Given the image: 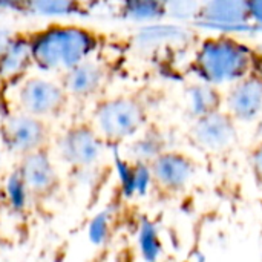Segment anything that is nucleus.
Listing matches in <instances>:
<instances>
[{
  "label": "nucleus",
  "instance_id": "obj_21",
  "mask_svg": "<svg viewBox=\"0 0 262 262\" xmlns=\"http://www.w3.org/2000/svg\"><path fill=\"white\" fill-rule=\"evenodd\" d=\"M250 167L256 178V181L262 186V140L252 149L250 154Z\"/></svg>",
  "mask_w": 262,
  "mask_h": 262
},
{
  "label": "nucleus",
  "instance_id": "obj_1",
  "mask_svg": "<svg viewBox=\"0 0 262 262\" xmlns=\"http://www.w3.org/2000/svg\"><path fill=\"white\" fill-rule=\"evenodd\" d=\"M34 66L45 72H66L92 57L98 37L81 26L52 25L29 37Z\"/></svg>",
  "mask_w": 262,
  "mask_h": 262
},
{
  "label": "nucleus",
  "instance_id": "obj_9",
  "mask_svg": "<svg viewBox=\"0 0 262 262\" xmlns=\"http://www.w3.org/2000/svg\"><path fill=\"white\" fill-rule=\"evenodd\" d=\"M226 111L236 121H253L262 117V77L256 72L232 83L226 95Z\"/></svg>",
  "mask_w": 262,
  "mask_h": 262
},
{
  "label": "nucleus",
  "instance_id": "obj_18",
  "mask_svg": "<svg viewBox=\"0 0 262 262\" xmlns=\"http://www.w3.org/2000/svg\"><path fill=\"white\" fill-rule=\"evenodd\" d=\"M3 196H5L6 203L9 204V207L17 210V212L25 210L28 207L32 195H31V192H29V189H28V186H26V183L21 178L18 170H14L5 180Z\"/></svg>",
  "mask_w": 262,
  "mask_h": 262
},
{
  "label": "nucleus",
  "instance_id": "obj_25",
  "mask_svg": "<svg viewBox=\"0 0 262 262\" xmlns=\"http://www.w3.org/2000/svg\"><path fill=\"white\" fill-rule=\"evenodd\" d=\"M256 132H258V135H259V138L262 140V117L259 118V123H258V129H256Z\"/></svg>",
  "mask_w": 262,
  "mask_h": 262
},
{
  "label": "nucleus",
  "instance_id": "obj_4",
  "mask_svg": "<svg viewBox=\"0 0 262 262\" xmlns=\"http://www.w3.org/2000/svg\"><path fill=\"white\" fill-rule=\"evenodd\" d=\"M63 84L43 77H23L17 89L18 111L38 118L57 115L66 104Z\"/></svg>",
  "mask_w": 262,
  "mask_h": 262
},
{
  "label": "nucleus",
  "instance_id": "obj_15",
  "mask_svg": "<svg viewBox=\"0 0 262 262\" xmlns=\"http://www.w3.org/2000/svg\"><path fill=\"white\" fill-rule=\"evenodd\" d=\"M221 104L223 95L215 84L201 81L200 84L192 86L187 92V106L193 118L218 111L221 109Z\"/></svg>",
  "mask_w": 262,
  "mask_h": 262
},
{
  "label": "nucleus",
  "instance_id": "obj_5",
  "mask_svg": "<svg viewBox=\"0 0 262 262\" xmlns=\"http://www.w3.org/2000/svg\"><path fill=\"white\" fill-rule=\"evenodd\" d=\"M0 138L3 147L15 155H26L38 149H45L48 141V127L43 118L26 112L9 114L0 126Z\"/></svg>",
  "mask_w": 262,
  "mask_h": 262
},
{
  "label": "nucleus",
  "instance_id": "obj_7",
  "mask_svg": "<svg viewBox=\"0 0 262 262\" xmlns=\"http://www.w3.org/2000/svg\"><path fill=\"white\" fill-rule=\"evenodd\" d=\"M58 155L77 170L95 166L104 152V140L92 126H74L58 140Z\"/></svg>",
  "mask_w": 262,
  "mask_h": 262
},
{
  "label": "nucleus",
  "instance_id": "obj_6",
  "mask_svg": "<svg viewBox=\"0 0 262 262\" xmlns=\"http://www.w3.org/2000/svg\"><path fill=\"white\" fill-rule=\"evenodd\" d=\"M189 138L204 152H224L238 140L236 120L221 109L196 117L189 129Z\"/></svg>",
  "mask_w": 262,
  "mask_h": 262
},
{
  "label": "nucleus",
  "instance_id": "obj_10",
  "mask_svg": "<svg viewBox=\"0 0 262 262\" xmlns=\"http://www.w3.org/2000/svg\"><path fill=\"white\" fill-rule=\"evenodd\" d=\"M17 170L25 180L32 196H46L54 192L58 184L55 166L45 149L23 155Z\"/></svg>",
  "mask_w": 262,
  "mask_h": 262
},
{
  "label": "nucleus",
  "instance_id": "obj_27",
  "mask_svg": "<svg viewBox=\"0 0 262 262\" xmlns=\"http://www.w3.org/2000/svg\"><path fill=\"white\" fill-rule=\"evenodd\" d=\"M259 52H262V45H261V46H259Z\"/></svg>",
  "mask_w": 262,
  "mask_h": 262
},
{
  "label": "nucleus",
  "instance_id": "obj_2",
  "mask_svg": "<svg viewBox=\"0 0 262 262\" xmlns=\"http://www.w3.org/2000/svg\"><path fill=\"white\" fill-rule=\"evenodd\" d=\"M256 61L258 54L247 45L230 37H216L201 43L192 69L201 81L220 86L253 74Z\"/></svg>",
  "mask_w": 262,
  "mask_h": 262
},
{
  "label": "nucleus",
  "instance_id": "obj_19",
  "mask_svg": "<svg viewBox=\"0 0 262 262\" xmlns=\"http://www.w3.org/2000/svg\"><path fill=\"white\" fill-rule=\"evenodd\" d=\"M207 0H167V15L180 20H196Z\"/></svg>",
  "mask_w": 262,
  "mask_h": 262
},
{
  "label": "nucleus",
  "instance_id": "obj_22",
  "mask_svg": "<svg viewBox=\"0 0 262 262\" xmlns=\"http://www.w3.org/2000/svg\"><path fill=\"white\" fill-rule=\"evenodd\" d=\"M29 0H0V11L28 14Z\"/></svg>",
  "mask_w": 262,
  "mask_h": 262
},
{
  "label": "nucleus",
  "instance_id": "obj_20",
  "mask_svg": "<svg viewBox=\"0 0 262 262\" xmlns=\"http://www.w3.org/2000/svg\"><path fill=\"white\" fill-rule=\"evenodd\" d=\"M109 229H111L109 215H107V212H101L89 224V232H88L89 233V239L94 244H103L107 239Z\"/></svg>",
  "mask_w": 262,
  "mask_h": 262
},
{
  "label": "nucleus",
  "instance_id": "obj_14",
  "mask_svg": "<svg viewBox=\"0 0 262 262\" xmlns=\"http://www.w3.org/2000/svg\"><path fill=\"white\" fill-rule=\"evenodd\" d=\"M166 150V137L158 129H149L140 137H134L127 147V154L135 164L149 166L158 155Z\"/></svg>",
  "mask_w": 262,
  "mask_h": 262
},
{
  "label": "nucleus",
  "instance_id": "obj_8",
  "mask_svg": "<svg viewBox=\"0 0 262 262\" xmlns=\"http://www.w3.org/2000/svg\"><path fill=\"white\" fill-rule=\"evenodd\" d=\"M149 175L157 189L166 193H178L192 181L195 163L181 152L164 150L149 164Z\"/></svg>",
  "mask_w": 262,
  "mask_h": 262
},
{
  "label": "nucleus",
  "instance_id": "obj_23",
  "mask_svg": "<svg viewBox=\"0 0 262 262\" xmlns=\"http://www.w3.org/2000/svg\"><path fill=\"white\" fill-rule=\"evenodd\" d=\"M247 3H249L250 20L256 21L258 25H262V0H247Z\"/></svg>",
  "mask_w": 262,
  "mask_h": 262
},
{
  "label": "nucleus",
  "instance_id": "obj_12",
  "mask_svg": "<svg viewBox=\"0 0 262 262\" xmlns=\"http://www.w3.org/2000/svg\"><path fill=\"white\" fill-rule=\"evenodd\" d=\"M196 20L215 28H239L252 21L247 0H207Z\"/></svg>",
  "mask_w": 262,
  "mask_h": 262
},
{
  "label": "nucleus",
  "instance_id": "obj_3",
  "mask_svg": "<svg viewBox=\"0 0 262 262\" xmlns=\"http://www.w3.org/2000/svg\"><path fill=\"white\" fill-rule=\"evenodd\" d=\"M147 121V109L137 97H114L94 112V127L104 141L120 143L137 137Z\"/></svg>",
  "mask_w": 262,
  "mask_h": 262
},
{
  "label": "nucleus",
  "instance_id": "obj_11",
  "mask_svg": "<svg viewBox=\"0 0 262 262\" xmlns=\"http://www.w3.org/2000/svg\"><path fill=\"white\" fill-rule=\"evenodd\" d=\"M106 68L92 57L83 60L74 68L63 72V88L74 98H89L97 95L106 84Z\"/></svg>",
  "mask_w": 262,
  "mask_h": 262
},
{
  "label": "nucleus",
  "instance_id": "obj_16",
  "mask_svg": "<svg viewBox=\"0 0 262 262\" xmlns=\"http://www.w3.org/2000/svg\"><path fill=\"white\" fill-rule=\"evenodd\" d=\"M123 15L137 23H155L167 15V0H124Z\"/></svg>",
  "mask_w": 262,
  "mask_h": 262
},
{
  "label": "nucleus",
  "instance_id": "obj_13",
  "mask_svg": "<svg viewBox=\"0 0 262 262\" xmlns=\"http://www.w3.org/2000/svg\"><path fill=\"white\" fill-rule=\"evenodd\" d=\"M31 66H34L31 40L28 37L12 35L0 51V81L11 83L21 80Z\"/></svg>",
  "mask_w": 262,
  "mask_h": 262
},
{
  "label": "nucleus",
  "instance_id": "obj_17",
  "mask_svg": "<svg viewBox=\"0 0 262 262\" xmlns=\"http://www.w3.org/2000/svg\"><path fill=\"white\" fill-rule=\"evenodd\" d=\"M80 12L78 0H29L28 14L45 18H66Z\"/></svg>",
  "mask_w": 262,
  "mask_h": 262
},
{
  "label": "nucleus",
  "instance_id": "obj_26",
  "mask_svg": "<svg viewBox=\"0 0 262 262\" xmlns=\"http://www.w3.org/2000/svg\"><path fill=\"white\" fill-rule=\"evenodd\" d=\"M2 161H3V152H2V147H0V166H2Z\"/></svg>",
  "mask_w": 262,
  "mask_h": 262
},
{
  "label": "nucleus",
  "instance_id": "obj_24",
  "mask_svg": "<svg viewBox=\"0 0 262 262\" xmlns=\"http://www.w3.org/2000/svg\"><path fill=\"white\" fill-rule=\"evenodd\" d=\"M11 37H12V34L8 31V29H5V28H0V51L3 49V46L11 40Z\"/></svg>",
  "mask_w": 262,
  "mask_h": 262
}]
</instances>
